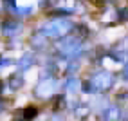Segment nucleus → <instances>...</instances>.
<instances>
[{
	"mask_svg": "<svg viewBox=\"0 0 128 121\" xmlns=\"http://www.w3.org/2000/svg\"><path fill=\"white\" fill-rule=\"evenodd\" d=\"M22 27H20V24L18 22H11V20H7V22H4L2 24V31L6 33V34H13V33H18Z\"/></svg>",
	"mask_w": 128,
	"mask_h": 121,
	"instance_id": "1",
	"label": "nucleus"
},
{
	"mask_svg": "<svg viewBox=\"0 0 128 121\" xmlns=\"http://www.w3.org/2000/svg\"><path fill=\"white\" fill-rule=\"evenodd\" d=\"M6 2H9V4H13V2H14V0H6Z\"/></svg>",
	"mask_w": 128,
	"mask_h": 121,
	"instance_id": "5",
	"label": "nucleus"
},
{
	"mask_svg": "<svg viewBox=\"0 0 128 121\" xmlns=\"http://www.w3.org/2000/svg\"><path fill=\"white\" fill-rule=\"evenodd\" d=\"M32 62H34V60H32V56H27V54H24V56H22V60L18 62V67L22 69V71H25V69H27L29 65H32Z\"/></svg>",
	"mask_w": 128,
	"mask_h": 121,
	"instance_id": "3",
	"label": "nucleus"
},
{
	"mask_svg": "<svg viewBox=\"0 0 128 121\" xmlns=\"http://www.w3.org/2000/svg\"><path fill=\"white\" fill-rule=\"evenodd\" d=\"M11 63H13V62H11L9 58H6V60L0 58V71H2V67H7V65H11Z\"/></svg>",
	"mask_w": 128,
	"mask_h": 121,
	"instance_id": "4",
	"label": "nucleus"
},
{
	"mask_svg": "<svg viewBox=\"0 0 128 121\" xmlns=\"http://www.w3.org/2000/svg\"><path fill=\"white\" fill-rule=\"evenodd\" d=\"M126 78H128V69H126Z\"/></svg>",
	"mask_w": 128,
	"mask_h": 121,
	"instance_id": "6",
	"label": "nucleus"
},
{
	"mask_svg": "<svg viewBox=\"0 0 128 121\" xmlns=\"http://www.w3.org/2000/svg\"><path fill=\"white\" fill-rule=\"evenodd\" d=\"M0 110H2V103H0Z\"/></svg>",
	"mask_w": 128,
	"mask_h": 121,
	"instance_id": "7",
	"label": "nucleus"
},
{
	"mask_svg": "<svg viewBox=\"0 0 128 121\" xmlns=\"http://www.w3.org/2000/svg\"><path fill=\"white\" fill-rule=\"evenodd\" d=\"M36 114H38V108L32 107V105H29V107L24 108V119H27V121H31L32 117H36Z\"/></svg>",
	"mask_w": 128,
	"mask_h": 121,
	"instance_id": "2",
	"label": "nucleus"
}]
</instances>
